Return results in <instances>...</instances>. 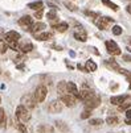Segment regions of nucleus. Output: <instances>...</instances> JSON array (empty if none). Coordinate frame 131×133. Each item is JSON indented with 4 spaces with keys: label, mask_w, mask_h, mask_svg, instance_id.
I'll return each mask as SVG.
<instances>
[{
    "label": "nucleus",
    "mask_w": 131,
    "mask_h": 133,
    "mask_svg": "<svg viewBox=\"0 0 131 133\" xmlns=\"http://www.w3.org/2000/svg\"><path fill=\"white\" fill-rule=\"evenodd\" d=\"M16 117L19 123H28L31 120V112L29 109H27L24 105H17L16 108Z\"/></svg>",
    "instance_id": "f257e3e1"
},
{
    "label": "nucleus",
    "mask_w": 131,
    "mask_h": 133,
    "mask_svg": "<svg viewBox=\"0 0 131 133\" xmlns=\"http://www.w3.org/2000/svg\"><path fill=\"white\" fill-rule=\"evenodd\" d=\"M46 95H48V88L44 84H40L33 92V96H34L37 103H43L45 100V98H46Z\"/></svg>",
    "instance_id": "f03ea898"
},
{
    "label": "nucleus",
    "mask_w": 131,
    "mask_h": 133,
    "mask_svg": "<svg viewBox=\"0 0 131 133\" xmlns=\"http://www.w3.org/2000/svg\"><path fill=\"white\" fill-rule=\"evenodd\" d=\"M20 103H21V105H24L27 109H32V108H34L36 107V99H34V96L32 94H25V95H23L21 96V100H20Z\"/></svg>",
    "instance_id": "7ed1b4c3"
},
{
    "label": "nucleus",
    "mask_w": 131,
    "mask_h": 133,
    "mask_svg": "<svg viewBox=\"0 0 131 133\" xmlns=\"http://www.w3.org/2000/svg\"><path fill=\"white\" fill-rule=\"evenodd\" d=\"M106 49H107V53L111 54V55H121L122 54V51H121L119 46L117 45V42L111 41V40L106 41Z\"/></svg>",
    "instance_id": "20e7f679"
},
{
    "label": "nucleus",
    "mask_w": 131,
    "mask_h": 133,
    "mask_svg": "<svg viewBox=\"0 0 131 133\" xmlns=\"http://www.w3.org/2000/svg\"><path fill=\"white\" fill-rule=\"evenodd\" d=\"M62 108H64V104L61 100H52L48 105V111L50 113H58L62 111Z\"/></svg>",
    "instance_id": "39448f33"
},
{
    "label": "nucleus",
    "mask_w": 131,
    "mask_h": 133,
    "mask_svg": "<svg viewBox=\"0 0 131 133\" xmlns=\"http://www.w3.org/2000/svg\"><path fill=\"white\" fill-rule=\"evenodd\" d=\"M97 95L94 94V91H91V90H86V88H84L82 91H80V98L78 99H81L82 102H89V100H91L93 98H96Z\"/></svg>",
    "instance_id": "423d86ee"
},
{
    "label": "nucleus",
    "mask_w": 131,
    "mask_h": 133,
    "mask_svg": "<svg viewBox=\"0 0 131 133\" xmlns=\"http://www.w3.org/2000/svg\"><path fill=\"white\" fill-rule=\"evenodd\" d=\"M4 40L7 41V44L19 42V40H20V33H17V32H15V30L7 32V33L4 34Z\"/></svg>",
    "instance_id": "0eeeda50"
},
{
    "label": "nucleus",
    "mask_w": 131,
    "mask_h": 133,
    "mask_svg": "<svg viewBox=\"0 0 131 133\" xmlns=\"http://www.w3.org/2000/svg\"><path fill=\"white\" fill-rule=\"evenodd\" d=\"M110 23H114V18H111V17H101V18H97L96 20V25L99 29H107V25Z\"/></svg>",
    "instance_id": "6e6552de"
},
{
    "label": "nucleus",
    "mask_w": 131,
    "mask_h": 133,
    "mask_svg": "<svg viewBox=\"0 0 131 133\" xmlns=\"http://www.w3.org/2000/svg\"><path fill=\"white\" fill-rule=\"evenodd\" d=\"M61 102L66 107H74L76 105V96L66 94V95H64V96H61Z\"/></svg>",
    "instance_id": "1a4fd4ad"
},
{
    "label": "nucleus",
    "mask_w": 131,
    "mask_h": 133,
    "mask_svg": "<svg viewBox=\"0 0 131 133\" xmlns=\"http://www.w3.org/2000/svg\"><path fill=\"white\" fill-rule=\"evenodd\" d=\"M99 104H101V98H99V96H96V98H93L91 100H89V102L85 103V109L91 111V109L97 108Z\"/></svg>",
    "instance_id": "9d476101"
},
{
    "label": "nucleus",
    "mask_w": 131,
    "mask_h": 133,
    "mask_svg": "<svg viewBox=\"0 0 131 133\" xmlns=\"http://www.w3.org/2000/svg\"><path fill=\"white\" fill-rule=\"evenodd\" d=\"M73 36H74V38H76L77 41H81V42H85V41L87 40V34H86V32H85L81 26H80L76 32H74Z\"/></svg>",
    "instance_id": "9b49d317"
},
{
    "label": "nucleus",
    "mask_w": 131,
    "mask_h": 133,
    "mask_svg": "<svg viewBox=\"0 0 131 133\" xmlns=\"http://www.w3.org/2000/svg\"><path fill=\"white\" fill-rule=\"evenodd\" d=\"M19 25L25 26L28 30H31V28H32V25H33L32 17H31V16H24V17H21L20 20H19Z\"/></svg>",
    "instance_id": "f8f14e48"
},
{
    "label": "nucleus",
    "mask_w": 131,
    "mask_h": 133,
    "mask_svg": "<svg viewBox=\"0 0 131 133\" xmlns=\"http://www.w3.org/2000/svg\"><path fill=\"white\" fill-rule=\"evenodd\" d=\"M68 94L69 95H73V96H76V98H80V91L76 86V83L74 82H68Z\"/></svg>",
    "instance_id": "ddd939ff"
},
{
    "label": "nucleus",
    "mask_w": 131,
    "mask_h": 133,
    "mask_svg": "<svg viewBox=\"0 0 131 133\" xmlns=\"http://www.w3.org/2000/svg\"><path fill=\"white\" fill-rule=\"evenodd\" d=\"M127 96L126 95H118V96H111L110 99V103L114 104V105H122L124 102H126Z\"/></svg>",
    "instance_id": "4468645a"
},
{
    "label": "nucleus",
    "mask_w": 131,
    "mask_h": 133,
    "mask_svg": "<svg viewBox=\"0 0 131 133\" xmlns=\"http://www.w3.org/2000/svg\"><path fill=\"white\" fill-rule=\"evenodd\" d=\"M53 37V34L50 32H41V33H36L34 34V38L39 40V41H48Z\"/></svg>",
    "instance_id": "2eb2a0df"
},
{
    "label": "nucleus",
    "mask_w": 131,
    "mask_h": 133,
    "mask_svg": "<svg viewBox=\"0 0 131 133\" xmlns=\"http://www.w3.org/2000/svg\"><path fill=\"white\" fill-rule=\"evenodd\" d=\"M66 83H68V82L61 81V82H58V84H57V92H58L60 96H64V95L68 94V84H66Z\"/></svg>",
    "instance_id": "dca6fc26"
},
{
    "label": "nucleus",
    "mask_w": 131,
    "mask_h": 133,
    "mask_svg": "<svg viewBox=\"0 0 131 133\" xmlns=\"http://www.w3.org/2000/svg\"><path fill=\"white\" fill-rule=\"evenodd\" d=\"M105 65L109 67V69H111V70H114V71H117V72H121V66L115 62V59H113V58H111V59H107L106 62H105Z\"/></svg>",
    "instance_id": "f3484780"
},
{
    "label": "nucleus",
    "mask_w": 131,
    "mask_h": 133,
    "mask_svg": "<svg viewBox=\"0 0 131 133\" xmlns=\"http://www.w3.org/2000/svg\"><path fill=\"white\" fill-rule=\"evenodd\" d=\"M54 125H56V128H57L60 132H64V133L69 132L68 124H66L65 121H62V120H56V121H54Z\"/></svg>",
    "instance_id": "a211bd4d"
},
{
    "label": "nucleus",
    "mask_w": 131,
    "mask_h": 133,
    "mask_svg": "<svg viewBox=\"0 0 131 133\" xmlns=\"http://www.w3.org/2000/svg\"><path fill=\"white\" fill-rule=\"evenodd\" d=\"M33 50V45L31 42H21L20 46H19V51H23V53H28Z\"/></svg>",
    "instance_id": "6ab92c4d"
},
{
    "label": "nucleus",
    "mask_w": 131,
    "mask_h": 133,
    "mask_svg": "<svg viewBox=\"0 0 131 133\" xmlns=\"http://www.w3.org/2000/svg\"><path fill=\"white\" fill-rule=\"evenodd\" d=\"M97 63L94 62V61H91V59H89V61H86V63H85V69H86V71L87 72H93V71H96L97 70Z\"/></svg>",
    "instance_id": "aec40b11"
},
{
    "label": "nucleus",
    "mask_w": 131,
    "mask_h": 133,
    "mask_svg": "<svg viewBox=\"0 0 131 133\" xmlns=\"http://www.w3.org/2000/svg\"><path fill=\"white\" fill-rule=\"evenodd\" d=\"M28 8H31V9H33V11H41V9H44V3L43 2H33V3H29L28 4Z\"/></svg>",
    "instance_id": "412c9836"
},
{
    "label": "nucleus",
    "mask_w": 131,
    "mask_h": 133,
    "mask_svg": "<svg viewBox=\"0 0 131 133\" xmlns=\"http://www.w3.org/2000/svg\"><path fill=\"white\" fill-rule=\"evenodd\" d=\"M46 28V25L44 24V23H36V24H33L32 25V28H31V30L36 34L37 32H44V29Z\"/></svg>",
    "instance_id": "4be33fe9"
},
{
    "label": "nucleus",
    "mask_w": 131,
    "mask_h": 133,
    "mask_svg": "<svg viewBox=\"0 0 131 133\" xmlns=\"http://www.w3.org/2000/svg\"><path fill=\"white\" fill-rule=\"evenodd\" d=\"M53 28L60 33H64V32H66L69 29V25H68V23H60V24H54Z\"/></svg>",
    "instance_id": "5701e85b"
},
{
    "label": "nucleus",
    "mask_w": 131,
    "mask_h": 133,
    "mask_svg": "<svg viewBox=\"0 0 131 133\" xmlns=\"http://www.w3.org/2000/svg\"><path fill=\"white\" fill-rule=\"evenodd\" d=\"M5 124H7L5 112H4V108L0 107V128H5Z\"/></svg>",
    "instance_id": "b1692460"
},
{
    "label": "nucleus",
    "mask_w": 131,
    "mask_h": 133,
    "mask_svg": "<svg viewBox=\"0 0 131 133\" xmlns=\"http://www.w3.org/2000/svg\"><path fill=\"white\" fill-rule=\"evenodd\" d=\"M102 3H103L105 5H107V7H109L110 9L115 11V12H117V11L119 9V7H118V5H117L115 3H113V2H111V0H102Z\"/></svg>",
    "instance_id": "393cba45"
},
{
    "label": "nucleus",
    "mask_w": 131,
    "mask_h": 133,
    "mask_svg": "<svg viewBox=\"0 0 131 133\" xmlns=\"http://www.w3.org/2000/svg\"><path fill=\"white\" fill-rule=\"evenodd\" d=\"M118 123H119V119L117 116H109L106 119V124H109V125H117Z\"/></svg>",
    "instance_id": "a878e982"
},
{
    "label": "nucleus",
    "mask_w": 131,
    "mask_h": 133,
    "mask_svg": "<svg viewBox=\"0 0 131 133\" xmlns=\"http://www.w3.org/2000/svg\"><path fill=\"white\" fill-rule=\"evenodd\" d=\"M64 5H65L69 11H72V12H76V11H77V5L73 4V3H70V2H68V0H66V2H64Z\"/></svg>",
    "instance_id": "bb28decb"
},
{
    "label": "nucleus",
    "mask_w": 131,
    "mask_h": 133,
    "mask_svg": "<svg viewBox=\"0 0 131 133\" xmlns=\"http://www.w3.org/2000/svg\"><path fill=\"white\" fill-rule=\"evenodd\" d=\"M46 17L49 18V20L52 21V23H54V21H57V15H56V11H50V12H48L46 13Z\"/></svg>",
    "instance_id": "cd10ccee"
},
{
    "label": "nucleus",
    "mask_w": 131,
    "mask_h": 133,
    "mask_svg": "<svg viewBox=\"0 0 131 133\" xmlns=\"http://www.w3.org/2000/svg\"><path fill=\"white\" fill-rule=\"evenodd\" d=\"M89 124L93 125V127H98V125H102L103 124V120L102 119H90L89 120Z\"/></svg>",
    "instance_id": "c85d7f7f"
},
{
    "label": "nucleus",
    "mask_w": 131,
    "mask_h": 133,
    "mask_svg": "<svg viewBox=\"0 0 131 133\" xmlns=\"http://www.w3.org/2000/svg\"><path fill=\"white\" fill-rule=\"evenodd\" d=\"M122 32H123L122 26H119V25H114V26H113V34H115V36H121Z\"/></svg>",
    "instance_id": "c756f323"
},
{
    "label": "nucleus",
    "mask_w": 131,
    "mask_h": 133,
    "mask_svg": "<svg viewBox=\"0 0 131 133\" xmlns=\"http://www.w3.org/2000/svg\"><path fill=\"white\" fill-rule=\"evenodd\" d=\"M90 115H91V111H89V109H84V112L81 113V119H89Z\"/></svg>",
    "instance_id": "7c9ffc66"
},
{
    "label": "nucleus",
    "mask_w": 131,
    "mask_h": 133,
    "mask_svg": "<svg viewBox=\"0 0 131 133\" xmlns=\"http://www.w3.org/2000/svg\"><path fill=\"white\" fill-rule=\"evenodd\" d=\"M16 127H17V129L20 130V133H27V129H25V127H24V124H21V123H16Z\"/></svg>",
    "instance_id": "2f4dec72"
},
{
    "label": "nucleus",
    "mask_w": 131,
    "mask_h": 133,
    "mask_svg": "<svg viewBox=\"0 0 131 133\" xmlns=\"http://www.w3.org/2000/svg\"><path fill=\"white\" fill-rule=\"evenodd\" d=\"M8 50V45L4 42H0V54H4Z\"/></svg>",
    "instance_id": "473e14b6"
},
{
    "label": "nucleus",
    "mask_w": 131,
    "mask_h": 133,
    "mask_svg": "<svg viewBox=\"0 0 131 133\" xmlns=\"http://www.w3.org/2000/svg\"><path fill=\"white\" fill-rule=\"evenodd\" d=\"M85 13H86L87 16H90V17H94V18H98V17H99V13H97V12H90V11H85Z\"/></svg>",
    "instance_id": "72a5a7b5"
},
{
    "label": "nucleus",
    "mask_w": 131,
    "mask_h": 133,
    "mask_svg": "<svg viewBox=\"0 0 131 133\" xmlns=\"http://www.w3.org/2000/svg\"><path fill=\"white\" fill-rule=\"evenodd\" d=\"M43 15H44V9L37 11V12H34V18H41V17H43Z\"/></svg>",
    "instance_id": "f704fd0d"
},
{
    "label": "nucleus",
    "mask_w": 131,
    "mask_h": 133,
    "mask_svg": "<svg viewBox=\"0 0 131 133\" xmlns=\"http://www.w3.org/2000/svg\"><path fill=\"white\" fill-rule=\"evenodd\" d=\"M46 4H48V5H49V7H50V8H52V9H53V11H57V8H58V7H57V5H56V4H53V3H52V2H48V3H46Z\"/></svg>",
    "instance_id": "c9c22d12"
},
{
    "label": "nucleus",
    "mask_w": 131,
    "mask_h": 133,
    "mask_svg": "<svg viewBox=\"0 0 131 133\" xmlns=\"http://www.w3.org/2000/svg\"><path fill=\"white\" fill-rule=\"evenodd\" d=\"M123 59H124L126 62H131V55H127V54L123 55Z\"/></svg>",
    "instance_id": "e433bc0d"
},
{
    "label": "nucleus",
    "mask_w": 131,
    "mask_h": 133,
    "mask_svg": "<svg viewBox=\"0 0 131 133\" xmlns=\"http://www.w3.org/2000/svg\"><path fill=\"white\" fill-rule=\"evenodd\" d=\"M77 67H78V69H80V70H82V71H84V72H87V71H86V69H85V66H82V65H81V63H78V65H77Z\"/></svg>",
    "instance_id": "4c0bfd02"
},
{
    "label": "nucleus",
    "mask_w": 131,
    "mask_h": 133,
    "mask_svg": "<svg viewBox=\"0 0 131 133\" xmlns=\"http://www.w3.org/2000/svg\"><path fill=\"white\" fill-rule=\"evenodd\" d=\"M126 119H131V109L126 111Z\"/></svg>",
    "instance_id": "58836bf2"
},
{
    "label": "nucleus",
    "mask_w": 131,
    "mask_h": 133,
    "mask_svg": "<svg viewBox=\"0 0 131 133\" xmlns=\"http://www.w3.org/2000/svg\"><path fill=\"white\" fill-rule=\"evenodd\" d=\"M126 11H127V12H128V13L131 15V4H128V5L126 7Z\"/></svg>",
    "instance_id": "ea45409f"
},
{
    "label": "nucleus",
    "mask_w": 131,
    "mask_h": 133,
    "mask_svg": "<svg viewBox=\"0 0 131 133\" xmlns=\"http://www.w3.org/2000/svg\"><path fill=\"white\" fill-rule=\"evenodd\" d=\"M91 50H93V53H94V54H97V55H99V51L96 49V48H91Z\"/></svg>",
    "instance_id": "a19ab883"
},
{
    "label": "nucleus",
    "mask_w": 131,
    "mask_h": 133,
    "mask_svg": "<svg viewBox=\"0 0 131 133\" xmlns=\"http://www.w3.org/2000/svg\"><path fill=\"white\" fill-rule=\"evenodd\" d=\"M127 79H128V87L131 90V75H130V77H127Z\"/></svg>",
    "instance_id": "79ce46f5"
},
{
    "label": "nucleus",
    "mask_w": 131,
    "mask_h": 133,
    "mask_svg": "<svg viewBox=\"0 0 131 133\" xmlns=\"http://www.w3.org/2000/svg\"><path fill=\"white\" fill-rule=\"evenodd\" d=\"M124 123H126L127 125H131V119H126V120H124Z\"/></svg>",
    "instance_id": "37998d69"
},
{
    "label": "nucleus",
    "mask_w": 131,
    "mask_h": 133,
    "mask_svg": "<svg viewBox=\"0 0 131 133\" xmlns=\"http://www.w3.org/2000/svg\"><path fill=\"white\" fill-rule=\"evenodd\" d=\"M69 54H70V57H76V53H74V51H70Z\"/></svg>",
    "instance_id": "c03bdc74"
},
{
    "label": "nucleus",
    "mask_w": 131,
    "mask_h": 133,
    "mask_svg": "<svg viewBox=\"0 0 131 133\" xmlns=\"http://www.w3.org/2000/svg\"><path fill=\"white\" fill-rule=\"evenodd\" d=\"M127 50H128V51H130V53H131V48H127Z\"/></svg>",
    "instance_id": "a18cd8bd"
},
{
    "label": "nucleus",
    "mask_w": 131,
    "mask_h": 133,
    "mask_svg": "<svg viewBox=\"0 0 131 133\" xmlns=\"http://www.w3.org/2000/svg\"><path fill=\"white\" fill-rule=\"evenodd\" d=\"M0 103H2V98H0Z\"/></svg>",
    "instance_id": "49530a36"
},
{
    "label": "nucleus",
    "mask_w": 131,
    "mask_h": 133,
    "mask_svg": "<svg viewBox=\"0 0 131 133\" xmlns=\"http://www.w3.org/2000/svg\"><path fill=\"white\" fill-rule=\"evenodd\" d=\"M130 45H131V41H130Z\"/></svg>",
    "instance_id": "de8ad7c7"
}]
</instances>
